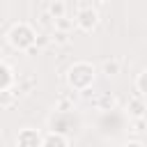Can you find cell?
I'll use <instances>...</instances> for the list:
<instances>
[{"label": "cell", "instance_id": "8992f818", "mask_svg": "<svg viewBox=\"0 0 147 147\" xmlns=\"http://www.w3.org/2000/svg\"><path fill=\"white\" fill-rule=\"evenodd\" d=\"M129 113L133 115V117H145V96H133L131 101H129Z\"/></svg>", "mask_w": 147, "mask_h": 147}, {"label": "cell", "instance_id": "ba28073f", "mask_svg": "<svg viewBox=\"0 0 147 147\" xmlns=\"http://www.w3.org/2000/svg\"><path fill=\"white\" fill-rule=\"evenodd\" d=\"M51 18H60V16H64V2H60V0H55V2H51L48 5V11H46Z\"/></svg>", "mask_w": 147, "mask_h": 147}, {"label": "cell", "instance_id": "4fadbf2b", "mask_svg": "<svg viewBox=\"0 0 147 147\" xmlns=\"http://www.w3.org/2000/svg\"><path fill=\"white\" fill-rule=\"evenodd\" d=\"M11 96H14V90H5V92H0V103H11Z\"/></svg>", "mask_w": 147, "mask_h": 147}, {"label": "cell", "instance_id": "8fae6325", "mask_svg": "<svg viewBox=\"0 0 147 147\" xmlns=\"http://www.w3.org/2000/svg\"><path fill=\"white\" fill-rule=\"evenodd\" d=\"M74 28V23L67 18V16H60V18H55V30H62V32H69Z\"/></svg>", "mask_w": 147, "mask_h": 147}, {"label": "cell", "instance_id": "7c38bea8", "mask_svg": "<svg viewBox=\"0 0 147 147\" xmlns=\"http://www.w3.org/2000/svg\"><path fill=\"white\" fill-rule=\"evenodd\" d=\"M57 44H67L69 41V32H62V30H55V37H53Z\"/></svg>", "mask_w": 147, "mask_h": 147}, {"label": "cell", "instance_id": "9c48e42d", "mask_svg": "<svg viewBox=\"0 0 147 147\" xmlns=\"http://www.w3.org/2000/svg\"><path fill=\"white\" fill-rule=\"evenodd\" d=\"M101 69H103L106 76H117L119 74V60H106Z\"/></svg>", "mask_w": 147, "mask_h": 147}, {"label": "cell", "instance_id": "277c9868", "mask_svg": "<svg viewBox=\"0 0 147 147\" xmlns=\"http://www.w3.org/2000/svg\"><path fill=\"white\" fill-rule=\"evenodd\" d=\"M16 142H18L21 147H37V145H41V138H39L37 131H32V129H23V131L18 133Z\"/></svg>", "mask_w": 147, "mask_h": 147}, {"label": "cell", "instance_id": "30bf717a", "mask_svg": "<svg viewBox=\"0 0 147 147\" xmlns=\"http://www.w3.org/2000/svg\"><path fill=\"white\" fill-rule=\"evenodd\" d=\"M145 78H147V71H140L138 74V78H136V94L138 96H145Z\"/></svg>", "mask_w": 147, "mask_h": 147}, {"label": "cell", "instance_id": "5bb4252c", "mask_svg": "<svg viewBox=\"0 0 147 147\" xmlns=\"http://www.w3.org/2000/svg\"><path fill=\"white\" fill-rule=\"evenodd\" d=\"M133 131H136V133H142V131H145V117H136V122H133Z\"/></svg>", "mask_w": 147, "mask_h": 147}, {"label": "cell", "instance_id": "5b68a950", "mask_svg": "<svg viewBox=\"0 0 147 147\" xmlns=\"http://www.w3.org/2000/svg\"><path fill=\"white\" fill-rule=\"evenodd\" d=\"M41 145H44V147H67V145H69V140H67L62 133L53 131V133H48L46 138H41Z\"/></svg>", "mask_w": 147, "mask_h": 147}, {"label": "cell", "instance_id": "52a82bcc", "mask_svg": "<svg viewBox=\"0 0 147 147\" xmlns=\"http://www.w3.org/2000/svg\"><path fill=\"white\" fill-rule=\"evenodd\" d=\"M115 103H117V101H115V96H113L110 92H103V94L96 99L99 110H113V108H115Z\"/></svg>", "mask_w": 147, "mask_h": 147}, {"label": "cell", "instance_id": "7a4b0ae2", "mask_svg": "<svg viewBox=\"0 0 147 147\" xmlns=\"http://www.w3.org/2000/svg\"><path fill=\"white\" fill-rule=\"evenodd\" d=\"M69 85L74 90H87L94 80V67L87 64V62H78L69 69V76H67Z\"/></svg>", "mask_w": 147, "mask_h": 147}, {"label": "cell", "instance_id": "6da1fadb", "mask_svg": "<svg viewBox=\"0 0 147 147\" xmlns=\"http://www.w3.org/2000/svg\"><path fill=\"white\" fill-rule=\"evenodd\" d=\"M34 39H37V34H34V30H32L28 23H16V25L7 32V41H9L16 51H30V48L34 46Z\"/></svg>", "mask_w": 147, "mask_h": 147}, {"label": "cell", "instance_id": "9a60e30c", "mask_svg": "<svg viewBox=\"0 0 147 147\" xmlns=\"http://www.w3.org/2000/svg\"><path fill=\"white\" fill-rule=\"evenodd\" d=\"M34 41H39V46H46L48 44V37L46 34H39V39H34Z\"/></svg>", "mask_w": 147, "mask_h": 147}, {"label": "cell", "instance_id": "2e32d148", "mask_svg": "<svg viewBox=\"0 0 147 147\" xmlns=\"http://www.w3.org/2000/svg\"><path fill=\"white\" fill-rule=\"evenodd\" d=\"M99 2H106V0H99Z\"/></svg>", "mask_w": 147, "mask_h": 147}, {"label": "cell", "instance_id": "3957f363", "mask_svg": "<svg viewBox=\"0 0 147 147\" xmlns=\"http://www.w3.org/2000/svg\"><path fill=\"white\" fill-rule=\"evenodd\" d=\"M76 23H78L80 30L92 32V30L96 28V23H99V14H96V9H92V7H80L78 14H76Z\"/></svg>", "mask_w": 147, "mask_h": 147}]
</instances>
